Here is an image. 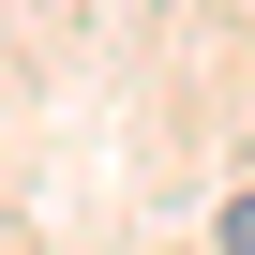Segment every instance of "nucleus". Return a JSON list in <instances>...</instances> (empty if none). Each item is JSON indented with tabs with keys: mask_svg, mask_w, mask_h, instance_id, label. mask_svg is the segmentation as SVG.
Instances as JSON below:
<instances>
[{
	"mask_svg": "<svg viewBox=\"0 0 255 255\" xmlns=\"http://www.w3.org/2000/svg\"><path fill=\"white\" fill-rule=\"evenodd\" d=\"M225 255H255V195H240V210H225Z\"/></svg>",
	"mask_w": 255,
	"mask_h": 255,
	"instance_id": "1",
	"label": "nucleus"
}]
</instances>
